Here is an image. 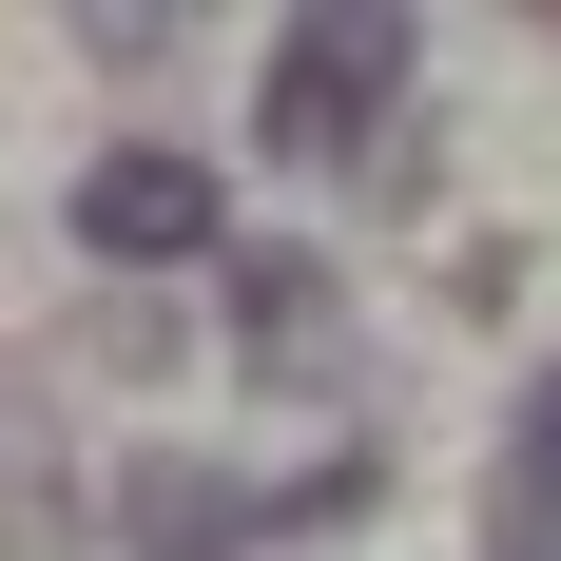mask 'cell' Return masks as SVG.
Listing matches in <instances>:
<instances>
[{
  "label": "cell",
  "instance_id": "obj_2",
  "mask_svg": "<svg viewBox=\"0 0 561 561\" xmlns=\"http://www.w3.org/2000/svg\"><path fill=\"white\" fill-rule=\"evenodd\" d=\"M78 252H98V272H214V252H232V194H214L194 156L136 136V156L78 174Z\"/></svg>",
  "mask_w": 561,
  "mask_h": 561
},
{
  "label": "cell",
  "instance_id": "obj_4",
  "mask_svg": "<svg viewBox=\"0 0 561 561\" xmlns=\"http://www.w3.org/2000/svg\"><path fill=\"white\" fill-rule=\"evenodd\" d=\"M542 465H561V368H542Z\"/></svg>",
  "mask_w": 561,
  "mask_h": 561
},
{
  "label": "cell",
  "instance_id": "obj_1",
  "mask_svg": "<svg viewBox=\"0 0 561 561\" xmlns=\"http://www.w3.org/2000/svg\"><path fill=\"white\" fill-rule=\"evenodd\" d=\"M388 98H407V20H290V39H272V156L290 174L368 156Z\"/></svg>",
  "mask_w": 561,
  "mask_h": 561
},
{
  "label": "cell",
  "instance_id": "obj_3",
  "mask_svg": "<svg viewBox=\"0 0 561 561\" xmlns=\"http://www.w3.org/2000/svg\"><path fill=\"white\" fill-rule=\"evenodd\" d=\"M214 272H232V330H252V368H272V388H310V368H330V272H310V252H272V232H232Z\"/></svg>",
  "mask_w": 561,
  "mask_h": 561
}]
</instances>
